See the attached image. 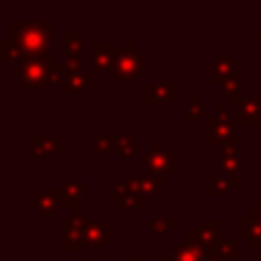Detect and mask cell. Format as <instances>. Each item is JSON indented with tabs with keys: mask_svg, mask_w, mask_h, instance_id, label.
<instances>
[{
	"mask_svg": "<svg viewBox=\"0 0 261 261\" xmlns=\"http://www.w3.org/2000/svg\"><path fill=\"white\" fill-rule=\"evenodd\" d=\"M12 39L21 48V55L25 60H48V37L50 25L48 23H23L12 21Z\"/></svg>",
	"mask_w": 261,
	"mask_h": 261,
	"instance_id": "cell-1",
	"label": "cell"
},
{
	"mask_svg": "<svg viewBox=\"0 0 261 261\" xmlns=\"http://www.w3.org/2000/svg\"><path fill=\"white\" fill-rule=\"evenodd\" d=\"M142 67H144L142 53H140V50H135V44L130 41V44L124 46V55H119V58H117V64H115V73H117V81H122V83H133L135 76L142 71Z\"/></svg>",
	"mask_w": 261,
	"mask_h": 261,
	"instance_id": "cell-2",
	"label": "cell"
},
{
	"mask_svg": "<svg viewBox=\"0 0 261 261\" xmlns=\"http://www.w3.org/2000/svg\"><path fill=\"white\" fill-rule=\"evenodd\" d=\"M44 81H48V67L44 64V60H25L21 69V90H39Z\"/></svg>",
	"mask_w": 261,
	"mask_h": 261,
	"instance_id": "cell-3",
	"label": "cell"
},
{
	"mask_svg": "<svg viewBox=\"0 0 261 261\" xmlns=\"http://www.w3.org/2000/svg\"><path fill=\"white\" fill-rule=\"evenodd\" d=\"M144 163H147L149 172L156 176H174L176 167H174V158L165 151L163 147H151L144 153Z\"/></svg>",
	"mask_w": 261,
	"mask_h": 261,
	"instance_id": "cell-4",
	"label": "cell"
},
{
	"mask_svg": "<svg viewBox=\"0 0 261 261\" xmlns=\"http://www.w3.org/2000/svg\"><path fill=\"white\" fill-rule=\"evenodd\" d=\"M208 142L211 144H239V135H236V128L231 126L227 119H220L218 115L208 117Z\"/></svg>",
	"mask_w": 261,
	"mask_h": 261,
	"instance_id": "cell-5",
	"label": "cell"
},
{
	"mask_svg": "<svg viewBox=\"0 0 261 261\" xmlns=\"http://www.w3.org/2000/svg\"><path fill=\"white\" fill-rule=\"evenodd\" d=\"M85 225H83L81 216H73L64 220V250H78L85 243Z\"/></svg>",
	"mask_w": 261,
	"mask_h": 261,
	"instance_id": "cell-6",
	"label": "cell"
},
{
	"mask_svg": "<svg viewBox=\"0 0 261 261\" xmlns=\"http://www.w3.org/2000/svg\"><path fill=\"white\" fill-rule=\"evenodd\" d=\"M252 163V158L250 156H241L239 149L234 147V144H225V147L220 149V167L225 174H236L239 172V167L243 165H250Z\"/></svg>",
	"mask_w": 261,
	"mask_h": 261,
	"instance_id": "cell-7",
	"label": "cell"
},
{
	"mask_svg": "<svg viewBox=\"0 0 261 261\" xmlns=\"http://www.w3.org/2000/svg\"><path fill=\"white\" fill-rule=\"evenodd\" d=\"M149 103H176V85L174 83H149L144 87Z\"/></svg>",
	"mask_w": 261,
	"mask_h": 261,
	"instance_id": "cell-8",
	"label": "cell"
},
{
	"mask_svg": "<svg viewBox=\"0 0 261 261\" xmlns=\"http://www.w3.org/2000/svg\"><path fill=\"white\" fill-rule=\"evenodd\" d=\"M108 239H113V229H108L103 220H92L85 225V245L101 248Z\"/></svg>",
	"mask_w": 261,
	"mask_h": 261,
	"instance_id": "cell-9",
	"label": "cell"
},
{
	"mask_svg": "<svg viewBox=\"0 0 261 261\" xmlns=\"http://www.w3.org/2000/svg\"><path fill=\"white\" fill-rule=\"evenodd\" d=\"M90 53H92V62H94V67L99 69V71H108V69L113 67L115 44H110V41H96Z\"/></svg>",
	"mask_w": 261,
	"mask_h": 261,
	"instance_id": "cell-10",
	"label": "cell"
},
{
	"mask_svg": "<svg viewBox=\"0 0 261 261\" xmlns=\"http://www.w3.org/2000/svg\"><path fill=\"white\" fill-rule=\"evenodd\" d=\"M32 147H35V153L39 156H60L62 153V138L60 135H50V138H44V135H35L32 138Z\"/></svg>",
	"mask_w": 261,
	"mask_h": 261,
	"instance_id": "cell-11",
	"label": "cell"
},
{
	"mask_svg": "<svg viewBox=\"0 0 261 261\" xmlns=\"http://www.w3.org/2000/svg\"><path fill=\"white\" fill-rule=\"evenodd\" d=\"M92 87H94V78L87 71L67 73V78H64V92H83V94H87V92H92Z\"/></svg>",
	"mask_w": 261,
	"mask_h": 261,
	"instance_id": "cell-12",
	"label": "cell"
},
{
	"mask_svg": "<svg viewBox=\"0 0 261 261\" xmlns=\"http://www.w3.org/2000/svg\"><path fill=\"white\" fill-rule=\"evenodd\" d=\"M241 186V176L239 174H220V176H213L211 186H208V195L211 197H222L227 195L229 190L239 188Z\"/></svg>",
	"mask_w": 261,
	"mask_h": 261,
	"instance_id": "cell-13",
	"label": "cell"
},
{
	"mask_svg": "<svg viewBox=\"0 0 261 261\" xmlns=\"http://www.w3.org/2000/svg\"><path fill=\"white\" fill-rule=\"evenodd\" d=\"M241 122L259 124L261 122V99H243L241 101Z\"/></svg>",
	"mask_w": 261,
	"mask_h": 261,
	"instance_id": "cell-14",
	"label": "cell"
},
{
	"mask_svg": "<svg viewBox=\"0 0 261 261\" xmlns=\"http://www.w3.org/2000/svg\"><path fill=\"white\" fill-rule=\"evenodd\" d=\"M167 261H204V252L199 248H195V245L184 243V245H176V248L172 250V254Z\"/></svg>",
	"mask_w": 261,
	"mask_h": 261,
	"instance_id": "cell-15",
	"label": "cell"
},
{
	"mask_svg": "<svg viewBox=\"0 0 261 261\" xmlns=\"http://www.w3.org/2000/svg\"><path fill=\"white\" fill-rule=\"evenodd\" d=\"M236 73V69H234V62H231L229 58H220L216 64H213V69H211V73H208V81L211 83H218V81H225V78H229V76H234Z\"/></svg>",
	"mask_w": 261,
	"mask_h": 261,
	"instance_id": "cell-16",
	"label": "cell"
},
{
	"mask_svg": "<svg viewBox=\"0 0 261 261\" xmlns=\"http://www.w3.org/2000/svg\"><path fill=\"white\" fill-rule=\"evenodd\" d=\"M62 48H64V53H67V58H76L83 48V32L67 30L62 35Z\"/></svg>",
	"mask_w": 261,
	"mask_h": 261,
	"instance_id": "cell-17",
	"label": "cell"
},
{
	"mask_svg": "<svg viewBox=\"0 0 261 261\" xmlns=\"http://www.w3.org/2000/svg\"><path fill=\"white\" fill-rule=\"evenodd\" d=\"M241 234H243V239L250 241V245H252L254 250H259V243H261V225L257 220H252V218H245L243 222H241Z\"/></svg>",
	"mask_w": 261,
	"mask_h": 261,
	"instance_id": "cell-18",
	"label": "cell"
},
{
	"mask_svg": "<svg viewBox=\"0 0 261 261\" xmlns=\"http://www.w3.org/2000/svg\"><path fill=\"white\" fill-rule=\"evenodd\" d=\"M60 193L58 190H44V193L37 197V202H35V206L39 208L44 216H48V213H53L55 211V206H58V202H60Z\"/></svg>",
	"mask_w": 261,
	"mask_h": 261,
	"instance_id": "cell-19",
	"label": "cell"
},
{
	"mask_svg": "<svg viewBox=\"0 0 261 261\" xmlns=\"http://www.w3.org/2000/svg\"><path fill=\"white\" fill-rule=\"evenodd\" d=\"M58 193L62 199H81V195H83L81 179H67L62 184V188H58Z\"/></svg>",
	"mask_w": 261,
	"mask_h": 261,
	"instance_id": "cell-20",
	"label": "cell"
},
{
	"mask_svg": "<svg viewBox=\"0 0 261 261\" xmlns=\"http://www.w3.org/2000/svg\"><path fill=\"white\" fill-rule=\"evenodd\" d=\"M115 206L117 208H124V206L140 208V206H144V197L142 195L130 193V190H126V193H117L115 195Z\"/></svg>",
	"mask_w": 261,
	"mask_h": 261,
	"instance_id": "cell-21",
	"label": "cell"
},
{
	"mask_svg": "<svg viewBox=\"0 0 261 261\" xmlns=\"http://www.w3.org/2000/svg\"><path fill=\"white\" fill-rule=\"evenodd\" d=\"M188 103H190V110H188V124H197L199 119L204 117V110L206 106L204 103H197V94H188Z\"/></svg>",
	"mask_w": 261,
	"mask_h": 261,
	"instance_id": "cell-22",
	"label": "cell"
},
{
	"mask_svg": "<svg viewBox=\"0 0 261 261\" xmlns=\"http://www.w3.org/2000/svg\"><path fill=\"white\" fill-rule=\"evenodd\" d=\"M218 252H220L225 259H229V261L239 259V254H241L239 241H220V245H218Z\"/></svg>",
	"mask_w": 261,
	"mask_h": 261,
	"instance_id": "cell-23",
	"label": "cell"
},
{
	"mask_svg": "<svg viewBox=\"0 0 261 261\" xmlns=\"http://www.w3.org/2000/svg\"><path fill=\"white\" fill-rule=\"evenodd\" d=\"M149 227H151L153 234L158 236H165L167 231L176 229V220H163V218H151V222H149Z\"/></svg>",
	"mask_w": 261,
	"mask_h": 261,
	"instance_id": "cell-24",
	"label": "cell"
},
{
	"mask_svg": "<svg viewBox=\"0 0 261 261\" xmlns=\"http://www.w3.org/2000/svg\"><path fill=\"white\" fill-rule=\"evenodd\" d=\"M222 85V90L227 92V94L231 96V101H239V92H241V81H239V73H234V76H229V78H225V81L220 83Z\"/></svg>",
	"mask_w": 261,
	"mask_h": 261,
	"instance_id": "cell-25",
	"label": "cell"
},
{
	"mask_svg": "<svg viewBox=\"0 0 261 261\" xmlns=\"http://www.w3.org/2000/svg\"><path fill=\"white\" fill-rule=\"evenodd\" d=\"M117 153L119 156H133L135 153V138H130V135H119L117 138Z\"/></svg>",
	"mask_w": 261,
	"mask_h": 261,
	"instance_id": "cell-26",
	"label": "cell"
},
{
	"mask_svg": "<svg viewBox=\"0 0 261 261\" xmlns=\"http://www.w3.org/2000/svg\"><path fill=\"white\" fill-rule=\"evenodd\" d=\"M110 151H117V138L99 135L96 138V153H110Z\"/></svg>",
	"mask_w": 261,
	"mask_h": 261,
	"instance_id": "cell-27",
	"label": "cell"
},
{
	"mask_svg": "<svg viewBox=\"0 0 261 261\" xmlns=\"http://www.w3.org/2000/svg\"><path fill=\"white\" fill-rule=\"evenodd\" d=\"M0 48H3V60H5V62H9V60H16L18 55H21V48L16 46V41H14V39L3 41V46H0Z\"/></svg>",
	"mask_w": 261,
	"mask_h": 261,
	"instance_id": "cell-28",
	"label": "cell"
},
{
	"mask_svg": "<svg viewBox=\"0 0 261 261\" xmlns=\"http://www.w3.org/2000/svg\"><path fill=\"white\" fill-rule=\"evenodd\" d=\"M64 73H67V69H64L62 62H50V64H48V81H50V83L64 81V78H67Z\"/></svg>",
	"mask_w": 261,
	"mask_h": 261,
	"instance_id": "cell-29",
	"label": "cell"
},
{
	"mask_svg": "<svg viewBox=\"0 0 261 261\" xmlns=\"http://www.w3.org/2000/svg\"><path fill=\"white\" fill-rule=\"evenodd\" d=\"M218 117H220V119L229 117V103H220V106H218Z\"/></svg>",
	"mask_w": 261,
	"mask_h": 261,
	"instance_id": "cell-30",
	"label": "cell"
},
{
	"mask_svg": "<svg viewBox=\"0 0 261 261\" xmlns=\"http://www.w3.org/2000/svg\"><path fill=\"white\" fill-rule=\"evenodd\" d=\"M206 257H208V261H229V259H225V257H222L220 252H218V248L213 250V252H208Z\"/></svg>",
	"mask_w": 261,
	"mask_h": 261,
	"instance_id": "cell-31",
	"label": "cell"
},
{
	"mask_svg": "<svg viewBox=\"0 0 261 261\" xmlns=\"http://www.w3.org/2000/svg\"><path fill=\"white\" fill-rule=\"evenodd\" d=\"M252 220H257L261 225V204H259V208H252Z\"/></svg>",
	"mask_w": 261,
	"mask_h": 261,
	"instance_id": "cell-32",
	"label": "cell"
},
{
	"mask_svg": "<svg viewBox=\"0 0 261 261\" xmlns=\"http://www.w3.org/2000/svg\"><path fill=\"white\" fill-rule=\"evenodd\" d=\"M130 261H144V252H142V250H138V252H135V257Z\"/></svg>",
	"mask_w": 261,
	"mask_h": 261,
	"instance_id": "cell-33",
	"label": "cell"
}]
</instances>
